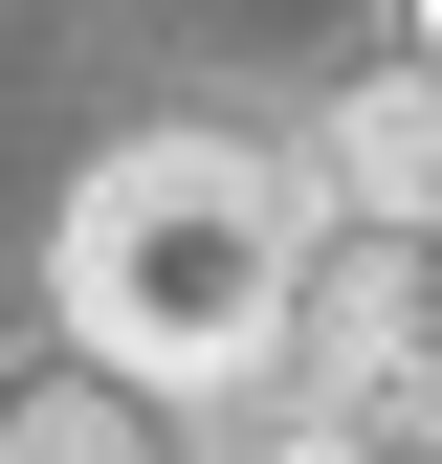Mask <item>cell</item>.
<instances>
[{
	"instance_id": "5",
	"label": "cell",
	"mask_w": 442,
	"mask_h": 464,
	"mask_svg": "<svg viewBox=\"0 0 442 464\" xmlns=\"http://www.w3.org/2000/svg\"><path fill=\"white\" fill-rule=\"evenodd\" d=\"M420 332H442V244H420Z\"/></svg>"
},
{
	"instance_id": "2",
	"label": "cell",
	"mask_w": 442,
	"mask_h": 464,
	"mask_svg": "<svg viewBox=\"0 0 442 464\" xmlns=\"http://www.w3.org/2000/svg\"><path fill=\"white\" fill-rule=\"evenodd\" d=\"M288 178L354 221V244H442V67H376V89L288 155Z\"/></svg>"
},
{
	"instance_id": "4",
	"label": "cell",
	"mask_w": 442,
	"mask_h": 464,
	"mask_svg": "<svg viewBox=\"0 0 442 464\" xmlns=\"http://www.w3.org/2000/svg\"><path fill=\"white\" fill-rule=\"evenodd\" d=\"M265 464H376V442H354V420H288V442H265Z\"/></svg>"
},
{
	"instance_id": "1",
	"label": "cell",
	"mask_w": 442,
	"mask_h": 464,
	"mask_svg": "<svg viewBox=\"0 0 442 464\" xmlns=\"http://www.w3.org/2000/svg\"><path fill=\"white\" fill-rule=\"evenodd\" d=\"M310 244H332V199H310L265 133H133V155H89L44 287H67V354H89V376H133V398H244L265 354H288Z\"/></svg>"
},
{
	"instance_id": "3",
	"label": "cell",
	"mask_w": 442,
	"mask_h": 464,
	"mask_svg": "<svg viewBox=\"0 0 442 464\" xmlns=\"http://www.w3.org/2000/svg\"><path fill=\"white\" fill-rule=\"evenodd\" d=\"M0 464H155L133 376H0Z\"/></svg>"
},
{
	"instance_id": "6",
	"label": "cell",
	"mask_w": 442,
	"mask_h": 464,
	"mask_svg": "<svg viewBox=\"0 0 442 464\" xmlns=\"http://www.w3.org/2000/svg\"><path fill=\"white\" fill-rule=\"evenodd\" d=\"M420 67H442V0H420Z\"/></svg>"
}]
</instances>
